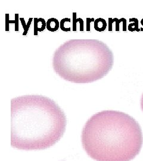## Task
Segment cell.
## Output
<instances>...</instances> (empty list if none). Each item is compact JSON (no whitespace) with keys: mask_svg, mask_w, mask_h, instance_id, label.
Returning <instances> with one entry per match:
<instances>
[{"mask_svg":"<svg viewBox=\"0 0 143 161\" xmlns=\"http://www.w3.org/2000/svg\"><path fill=\"white\" fill-rule=\"evenodd\" d=\"M66 117L54 100L25 95L11 100V144L25 150L51 147L63 137Z\"/></svg>","mask_w":143,"mask_h":161,"instance_id":"cell-1","label":"cell"},{"mask_svg":"<svg viewBox=\"0 0 143 161\" xmlns=\"http://www.w3.org/2000/svg\"><path fill=\"white\" fill-rule=\"evenodd\" d=\"M82 144L96 161H130L143 144L140 125L131 116L118 110H103L92 115L82 128Z\"/></svg>","mask_w":143,"mask_h":161,"instance_id":"cell-2","label":"cell"},{"mask_svg":"<svg viewBox=\"0 0 143 161\" xmlns=\"http://www.w3.org/2000/svg\"><path fill=\"white\" fill-rule=\"evenodd\" d=\"M114 55L104 42L98 40H70L55 50L52 66L64 80L77 84L101 80L111 70Z\"/></svg>","mask_w":143,"mask_h":161,"instance_id":"cell-3","label":"cell"},{"mask_svg":"<svg viewBox=\"0 0 143 161\" xmlns=\"http://www.w3.org/2000/svg\"><path fill=\"white\" fill-rule=\"evenodd\" d=\"M59 28V22L58 20L55 18H51L48 20L47 22V28L51 31L55 32Z\"/></svg>","mask_w":143,"mask_h":161,"instance_id":"cell-4","label":"cell"},{"mask_svg":"<svg viewBox=\"0 0 143 161\" xmlns=\"http://www.w3.org/2000/svg\"><path fill=\"white\" fill-rule=\"evenodd\" d=\"M20 20H21V22H22V25H23V29L25 30V33L23 34V35H26V34H27V32H28L29 28V26H30V23H31V22L32 21L33 19H32V18H30V19H29V22H28V23L27 25L25 24V20H24L23 19H22V18H20Z\"/></svg>","mask_w":143,"mask_h":161,"instance_id":"cell-5","label":"cell"},{"mask_svg":"<svg viewBox=\"0 0 143 161\" xmlns=\"http://www.w3.org/2000/svg\"><path fill=\"white\" fill-rule=\"evenodd\" d=\"M66 21H68V22H70V19H69V18H65V19H63V20H61V22H60V28L63 31H70V28H69V29H66V28H64V22H66Z\"/></svg>","mask_w":143,"mask_h":161,"instance_id":"cell-6","label":"cell"},{"mask_svg":"<svg viewBox=\"0 0 143 161\" xmlns=\"http://www.w3.org/2000/svg\"><path fill=\"white\" fill-rule=\"evenodd\" d=\"M76 13H74V28H73V31H76V23H77L78 22L80 21V18H78V19H76Z\"/></svg>","mask_w":143,"mask_h":161,"instance_id":"cell-7","label":"cell"},{"mask_svg":"<svg viewBox=\"0 0 143 161\" xmlns=\"http://www.w3.org/2000/svg\"><path fill=\"white\" fill-rule=\"evenodd\" d=\"M90 19H87V29H86V31H90Z\"/></svg>","mask_w":143,"mask_h":161,"instance_id":"cell-8","label":"cell"},{"mask_svg":"<svg viewBox=\"0 0 143 161\" xmlns=\"http://www.w3.org/2000/svg\"><path fill=\"white\" fill-rule=\"evenodd\" d=\"M141 108L143 111V94L141 96Z\"/></svg>","mask_w":143,"mask_h":161,"instance_id":"cell-9","label":"cell"}]
</instances>
